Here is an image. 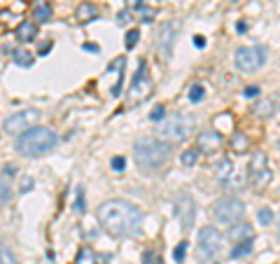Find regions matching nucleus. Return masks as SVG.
<instances>
[{
  "instance_id": "nucleus-9",
  "label": "nucleus",
  "mask_w": 280,
  "mask_h": 264,
  "mask_svg": "<svg viewBox=\"0 0 280 264\" xmlns=\"http://www.w3.org/2000/svg\"><path fill=\"white\" fill-rule=\"evenodd\" d=\"M180 36V21H166L164 26L159 28V38H157V49L161 56H171L173 52V44Z\"/></svg>"
},
{
  "instance_id": "nucleus-42",
  "label": "nucleus",
  "mask_w": 280,
  "mask_h": 264,
  "mask_svg": "<svg viewBox=\"0 0 280 264\" xmlns=\"http://www.w3.org/2000/svg\"><path fill=\"white\" fill-rule=\"evenodd\" d=\"M84 49H87V52H96L98 47H96V44H84Z\"/></svg>"
},
{
  "instance_id": "nucleus-28",
  "label": "nucleus",
  "mask_w": 280,
  "mask_h": 264,
  "mask_svg": "<svg viewBox=\"0 0 280 264\" xmlns=\"http://www.w3.org/2000/svg\"><path fill=\"white\" fill-rule=\"evenodd\" d=\"M12 199V192H9V185L5 180H0V206H5V203Z\"/></svg>"
},
{
  "instance_id": "nucleus-32",
  "label": "nucleus",
  "mask_w": 280,
  "mask_h": 264,
  "mask_svg": "<svg viewBox=\"0 0 280 264\" xmlns=\"http://www.w3.org/2000/svg\"><path fill=\"white\" fill-rule=\"evenodd\" d=\"M149 119H152V122H159V119H164V106H154V108H152V113H149Z\"/></svg>"
},
{
  "instance_id": "nucleus-2",
  "label": "nucleus",
  "mask_w": 280,
  "mask_h": 264,
  "mask_svg": "<svg viewBox=\"0 0 280 264\" xmlns=\"http://www.w3.org/2000/svg\"><path fill=\"white\" fill-rule=\"evenodd\" d=\"M133 157L138 168H142L145 173H154L166 166V161L171 159V143H164L159 138H140L133 145Z\"/></svg>"
},
{
  "instance_id": "nucleus-6",
  "label": "nucleus",
  "mask_w": 280,
  "mask_h": 264,
  "mask_svg": "<svg viewBox=\"0 0 280 264\" xmlns=\"http://www.w3.org/2000/svg\"><path fill=\"white\" fill-rule=\"evenodd\" d=\"M269 59V49L262 44H250V47H241L234 56V63L241 73H257Z\"/></svg>"
},
{
  "instance_id": "nucleus-14",
  "label": "nucleus",
  "mask_w": 280,
  "mask_h": 264,
  "mask_svg": "<svg viewBox=\"0 0 280 264\" xmlns=\"http://www.w3.org/2000/svg\"><path fill=\"white\" fill-rule=\"evenodd\" d=\"M37 36V24L35 21H21L17 26V40L19 42H31Z\"/></svg>"
},
{
  "instance_id": "nucleus-35",
  "label": "nucleus",
  "mask_w": 280,
  "mask_h": 264,
  "mask_svg": "<svg viewBox=\"0 0 280 264\" xmlns=\"http://www.w3.org/2000/svg\"><path fill=\"white\" fill-rule=\"evenodd\" d=\"M194 47H196V49H203V47H206V38L196 36V38H194Z\"/></svg>"
},
{
  "instance_id": "nucleus-5",
  "label": "nucleus",
  "mask_w": 280,
  "mask_h": 264,
  "mask_svg": "<svg viewBox=\"0 0 280 264\" xmlns=\"http://www.w3.org/2000/svg\"><path fill=\"white\" fill-rule=\"evenodd\" d=\"M212 218L224 227H234L245 218V206L234 196H222L212 203Z\"/></svg>"
},
{
  "instance_id": "nucleus-1",
  "label": "nucleus",
  "mask_w": 280,
  "mask_h": 264,
  "mask_svg": "<svg viewBox=\"0 0 280 264\" xmlns=\"http://www.w3.org/2000/svg\"><path fill=\"white\" fill-rule=\"evenodd\" d=\"M98 222L112 236H133V234L140 231L142 215H140V211L133 203L110 199V201L101 203V208H98Z\"/></svg>"
},
{
  "instance_id": "nucleus-26",
  "label": "nucleus",
  "mask_w": 280,
  "mask_h": 264,
  "mask_svg": "<svg viewBox=\"0 0 280 264\" xmlns=\"http://www.w3.org/2000/svg\"><path fill=\"white\" fill-rule=\"evenodd\" d=\"M138 38H140V31L138 28H131V31L126 33V49H133V47L138 44Z\"/></svg>"
},
{
  "instance_id": "nucleus-38",
  "label": "nucleus",
  "mask_w": 280,
  "mask_h": 264,
  "mask_svg": "<svg viewBox=\"0 0 280 264\" xmlns=\"http://www.w3.org/2000/svg\"><path fill=\"white\" fill-rule=\"evenodd\" d=\"M117 19H119V24H126V21H129V12H119Z\"/></svg>"
},
{
  "instance_id": "nucleus-37",
  "label": "nucleus",
  "mask_w": 280,
  "mask_h": 264,
  "mask_svg": "<svg viewBox=\"0 0 280 264\" xmlns=\"http://www.w3.org/2000/svg\"><path fill=\"white\" fill-rule=\"evenodd\" d=\"M14 173H17V168L12 166V164H7V166H5V178H12Z\"/></svg>"
},
{
  "instance_id": "nucleus-16",
  "label": "nucleus",
  "mask_w": 280,
  "mask_h": 264,
  "mask_svg": "<svg viewBox=\"0 0 280 264\" xmlns=\"http://www.w3.org/2000/svg\"><path fill=\"white\" fill-rule=\"evenodd\" d=\"M229 236L241 243V241H250L254 234H252V227H250V225H238V227H231V229H229Z\"/></svg>"
},
{
  "instance_id": "nucleus-31",
  "label": "nucleus",
  "mask_w": 280,
  "mask_h": 264,
  "mask_svg": "<svg viewBox=\"0 0 280 264\" xmlns=\"http://www.w3.org/2000/svg\"><path fill=\"white\" fill-rule=\"evenodd\" d=\"M110 166H112V171H117V173H122L124 166H126V159H124V157H112V161H110Z\"/></svg>"
},
{
  "instance_id": "nucleus-36",
  "label": "nucleus",
  "mask_w": 280,
  "mask_h": 264,
  "mask_svg": "<svg viewBox=\"0 0 280 264\" xmlns=\"http://www.w3.org/2000/svg\"><path fill=\"white\" fill-rule=\"evenodd\" d=\"M124 2H126L129 7H142V2H145V0H124Z\"/></svg>"
},
{
  "instance_id": "nucleus-7",
  "label": "nucleus",
  "mask_w": 280,
  "mask_h": 264,
  "mask_svg": "<svg viewBox=\"0 0 280 264\" xmlns=\"http://www.w3.org/2000/svg\"><path fill=\"white\" fill-rule=\"evenodd\" d=\"M247 178L252 180L254 187H266L271 180V168H269V159L264 152H254L250 164H247Z\"/></svg>"
},
{
  "instance_id": "nucleus-34",
  "label": "nucleus",
  "mask_w": 280,
  "mask_h": 264,
  "mask_svg": "<svg viewBox=\"0 0 280 264\" xmlns=\"http://www.w3.org/2000/svg\"><path fill=\"white\" fill-rule=\"evenodd\" d=\"M245 96H247V98H257V96H259V87H245Z\"/></svg>"
},
{
  "instance_id": "nucleus-30",
  "label": "nucleus",
  "mask_w": 280,
  "mask_h": 264,
  "mask_svg": "<svg viewBox=\"0 0 280 264\" xmlns=\"http://www.w3.org/2000/svg\"><path fill=\"white\" fill-rule=\"evenodd\" d=\"M75 211L84 213V187H77V199H75Z\"/></svg>"
},
{
  "instance_id": "nucleus-24",
  "label": "nucleus",
  "mask_w": 280,
  "mask_h": 264,
  "mask_svg": "<svg viewBox=\"0 0 280 264\" xmlns=\"http://www.w3.org/2000/svg\"><path fill=\"white\" fill-rule=\"evenodd\" d=\"M0 264H17L14 253H12L7 246H2V243H0Z\"/></svg>"
},
{
  "instance_id": "nucleus-25",
  "label": "nucleus",
  "mask_w": 280,
  "mask_h": 264,
  "mask_svg": "<svg viewBox=\"0 0 280 264\" xmlns=\"http://www.w3.org/2000/svg\"><path fill=\"white\" fill-rule=\"evenodd\" d=\"M203 96H206V89H203L201 84H194V87L189 89V101H192V103H201Z\"/></svg>"
},
{
  "instance_id": "nucleus-11",
  "label": "nucleus",
  "mask_w": 280,
  "mask_h": 264,
  "mask_svg": "<svg viewBox=\"0 0 280 264\" xmlns=\"http://www.w3.org/2000/svg\"><path fill=\"white\" fill-rule=\"evenodd\" d=\"M215 176H217V180L227 189H241L243 187V178L238 176L234 161H229V159H222L217 166H215Z\"/></svg>"
},
{
  "instance_id": "nucleus-22",
  "label": "nucleus",
  "mask_w": 280,
  "mask_h": 264,
  "mask_svg": "<svg viewBox=\"0 0 280 264\" xmlns=\"http://www.w3.org/2000/svg\"><path fill=\"white\" fill-rule=\"evenodd\" d=\"M247 253H252V238L250 241H241V243H236V248H231V257H243Z\"/></svg>"
},
{
  "instance_id": "nucleus-27",
  "label": "nucleus",
  "mask_w": 280,
  "mask_h": 264,
  "mask_svg": "<svg viewBox=\"0 0 280 264\" xmlns=\"http://www.w3.org/2000/svg\"><path fill=\"white\" fill-rule=\"evenodd\" d=\"M257 218H259V222H262V225H266V227H269V225L273 222L271 208H259V211H257Z\"/></svg>"
},
{
  "instance_id": "nucleus-23",
  "label": "nucleus",
  "mask_w": 280,
  "mask_h": 264,
  "mask_svg": "<svg viewBox=\"0 0 280 264\" xmlns=\"http://www.w3.org/2000/svg\"><path fill=\"white\" fill-rule=\"evenodd\" d=\"M180 161H182V166H196V161H199V152L196 150H184L180 154Z\"/></svg>"
},
{
  "instance_id": "nucleus-12",
  "label": "nucleus",
  "mask_w": 280,
  "mask_h": 264,
  "mask_svg": "<svg viewBox=\"0 0 280 264\" xmlns=\"http://www.w3.org/2000/svg\"><path fill=\"white\" fill-rule=\"evenodd\" d=\"M175 213L182 222V229H192L194 218H196V203L189 194H180L177 196V203H175Z\"/></svg>"
},
{
  "instance_id": "nucleus-43",
  "label": "nucleus",
  "mask_w": 280,
  "mask_h": 264,
  "mask_svg": "<svg viewBox=\"0 0 280 264\" xmlns=\"http://www.w3.org/2000/svg\"><path fill=\"white\" fill-rule=\"evenodd\" d=\"M276 106H280V94H278V96H276Z\"/></svg>"
},
{
  "instance_id": "nucleus-44",
  "label": "nucleus",
  "mask_w": 280,
  "mask_h": 264,
  "mask_svg": "<svg viewBox=\"0 0 280 264\" xmlns=\"http://www.w3.org/2000/svg\"><path fill=\"white\" fill-rule=\"evenodd\" d=\"M278 234H280V218H278Z\"/></svg>"
},
{
  "instance_id": "nucleus-3",
  "label": "nucleus",
  "mask_w": 280,
  "mask_h": 264,
  "mask_svg": "<svg viewBox=\"0 0 280 264\" xmlns=\"http://www.w3.org/2000/svg\"><path fill=\"white\" fill-rule=\"evenodd\" d=\"M59 143V136L52 131V129H44V126H35V129H28L26 133H21L17 138V150L19 154L24 157H42L49 150L56 148Z\"/></svg>"
},
{
  "instance_id": "nucleus-18",
  "label": "nucleus",
  "mask_w": 280,
  "mask_h": 264,
  "mask_svg": "<svg viewBox=\"0 0 280 264\" xmlns=\"http://www.w3.org/2000/svg\"><path fill=\"white\" fill-rule=\"evenodd\" d=\"M49 19H52V7H49L47 2L37 5V7L33 9V21L35 24H44V21H49Z\"/></svg>"
},
{
  "instance_id": "nucleus-21",
  "label": "nucleus",
  "mask_w": 280,
  "mask_h": 264,
  "mask_svg": "<svg viewBox=\"0 0 280 264\" xmlns=\"http://www.w3.org/2000/svg\"><path fill=\"white\" fill-rule=\"evenodd\" d=\"M247 138H245V133H234V138H231V148H234V152H238V154H243V152H247Z\"/></svg>"
},
{
  "instance_id": "nucleus-10",
  "label": "nucleus",
  "mask_w": 280,
  "mask_h": 264,
  "mask_svg": "<svg viewBox=\"0 0 280 264\" xmlns=\"http://www.w3.org/2000/svg\"><path fill=\"white\" fill-rule=\"evenodd\" d=\"M222 234L215 227H203L199 231V248H201L203 257H215L222 250Z\"/></svg>"
},
{
  "instance_id": "nucleus-13",
  "label": "nucleus",
  "mask_w": 280,
  "mask_h": 264,
  "mask_svg": "<svg viewBox=\"0 0 280 264\" xmlns=\"http://www.w3.org/2000/svg\"><path fill=\"white\" fill-rule=\"evenodd\" d=\"M196 148L203 154H215L222 148V136L217 131H201L199 138H196Z\"/></svg>"
},
{
  "instance_id": "nucleus-20",
  "label": "nucleus",
  "mask_w": 280,
  "mask_h": 264,
  "mask_svg": "<svg viewBox=\"0 0 280 264\" xmlns=\"http://www.w3.org/2000/svg\"><path fill=\"white\" fill-rule=\"evenodd\" d=\"M12 59H14V63H17V66H21V68L33 66V56H31L26 49H17V52L12 54Z\"/></svg>"
},
{
  "instance_id": "nucleus-8",
  "label": "nucleus",
  "mask_w": 280,
  "mask_h": 264,
  "mask_svg": "<svg viewBox=\"0 0 280 264\" xmlns=\"http://www.w3.org/2000/svg\"><path fill=\"white\" fill-rule=\"evenodd\" d=\"M40 119V113L37 110H24V113H14L9 114L7 119H5V131L7 133H26L28 129H35V124Z\"/></svg>"
},
{
  "instance_id": "nucleus-4",
  "label": "nucleus",
  "mask_w": 280,
  "mask_h": 264,
  "mask_svg": "<svg viewBox=\"0 0 280 264\" xmlns=\"http://www.w3.org/2000/svg\"><path fill=\"white\" fill-rule=\"evenodd\" d=\"M192 126H194L192 117H187V114H173V117H168L166 122L159 126L157 138L164 143H182L192 133Z\"/></svg>"
},
{
  "instance_id": "nucleus-15",
  "label": "nucleus",
  "mask_w": 280,
  "mask_h": 264,
  "mask_svg": "<svg viewBox=\"0 0 280 264\" xmlns=\"http://www.w3.org/2000/svg\"><path fill=\"white\" fill-rule=\"evenodd\" d=\"M75 17H77V21H82V24H89V21H94V19L98 17V7L91 5V2H82V5L75 9Z\"/></svg>"
},
{
  "instance_id": "nucleus-19",
  "label": "nucleus",
  "mask_w": 280,
  "mask_h": 264,
  "mask_svg": "<svg viewBox=\"0 0 280 264\" xmlns=\"http://www.w3.org/2000/svg\"><path fill=\"white\" fill-rule=\"evenodd\" d=\"M75 264H96V253L91 250L89 246L79 248L77 253V260H75Z\"/></svg>"
},
{
  "instance_id": "nucleus-33",
  "label": "nucleus",
  "mask_w": 280,
  "mask_h": 264,
  "mask_svg": "<svg viewBox=\"0 0 280 264\" xmlns=\"http://www.w3.org/2000/svg\"><path fill=\"white\" fill-rule=\"evenodd\" d=\"M33 185H35V183H33V178H24V180H21V187H19V192H24V194H26Z\"/></svg>"
},
{
  "instance_id": "nucleus-29",
  "label": "nucleus",
  "mask_w": 280,
  "mask_h": 264,
  "mask_svg": "<svg viewBox=\"0 0 280 264\" xmlns=\"http://www.w3.org/2000/svg\"><path fill=\"white\" fill-rule=\"evenodd\" d=\"M187 246H189V243H187V241H182V243H180V246L173 250L175 262H182V260H184V255H187Z\"/></svg>"
},
{
  "instance_id": "nucleus-45",
  "label": "nucleus",
  "mask_w": 280,
  "mask_h": 264,
  "mask_svg": "<svg viewBox=\"0 0 280 264\" xmlns=\"http://www.w3.org/2000/svg\"><path fill=\"white\" fill-rule=\"evenodd\" d=\"M278 145H280V143H278Z\"/></svg>"
},
{
  "instance_id": "nucleus-39",
  "label": "nucleus",
  "mask_w": 280,
  "mask_h": 264,
  "mask_svg": "<svg viewBox=\"0 0 280 264\" xmlns=\"http://www.w3.org/2000/svg\"><path fill=\"white\" fill-rule=\"evenodd\" d=\"M154 260H157V255H154V253H145V264H152Z\"/></svg>"
},
{
  "instance_id": "nucleus-40",
  "label": "nucleus",
  "mask_w": 280,
  "mask_h": 264,
  "mask_svg": "<svg viewBox=\"0 0 280 264\" xmlns=\"http://www.w3.org/2000/svg\"><path fill=\"white\" fill-rule=\"evenodd\" d=\"M49 49H52V42L42 44V47H40V54H47V52H49Z\"/></svg>"
},
{
  "instance_id": "nucleus-17",
  "label": "nucleus",
  "mask_w": 280,
  "mask_h": 264,
  "mask_svg": "<svg viewBox=\"0 0 280 264\" xmlns=\"http://www.w3.org/2000/svg\"><path fill=\"white\" fill-rule=\"evenodd\" d=\"M276 101H271V98H264V101H259L257 106H254V114H259V117H271L273 113H276Z\"/></svg>"
},
{
  "instance_id": "nucleus-41",
  "label": "nucleus",
  "mask_w": 280,
  "mask_h": 264,
  "mask_svg": "<svg viewBox=\"0 0 280 264\" xmlns=\"http://www.w3.org/2000/svg\"><path fill=\"white\" fill-rule=\"evenodd\" d=\"M245 31H247V24H245V21H241V24H238V33H245Z\"/></svg>"
}]
</instances>
